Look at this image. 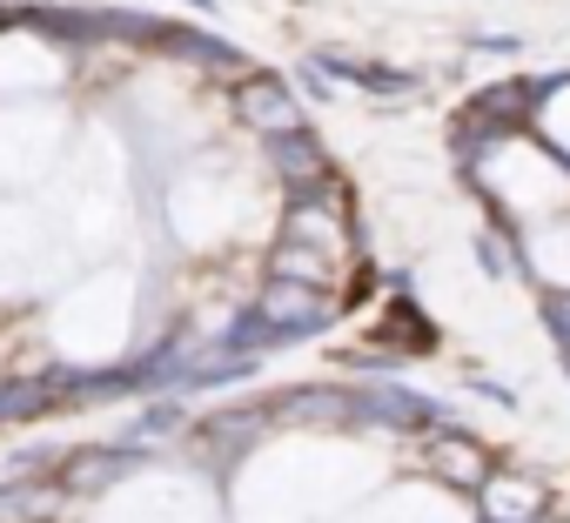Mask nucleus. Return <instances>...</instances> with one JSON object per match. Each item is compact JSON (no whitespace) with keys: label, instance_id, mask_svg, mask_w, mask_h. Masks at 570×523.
<instances>
[{"label":"nucleus","instance_id":"9","mask_svg":"<svg viewBox=\"0 0 570 523\" xmlns=\"http://www.w3.org/2000/svg\"><path fill=\"white\" fill-rule=\"evenodd\" d=\"M0 396H8V383H0Z\"/></svg>","mask_w":570,"mask_h":523},{"label":"nucleus","instance_id":"1","mask_svg":"<svg viewBox=\"0 0 570 523\" xmlns=\"http://www.w3.org/2000/svg\"><path fill=\"white\" fill-rule=\"evenodd\" d=\"M330 316H336V296L330 289H309V283H268L262 303H255V323L262 329H289V336L323 329Z\"/></svg>","mask_w":570,"mask_h":523},{"label":"nucleus","instance_id":"4","mask_svg":"<svg viewBox=\"0 0 570 523\" xmlns=\"http://www.w3.org/2000/svg\"><path fill=\"white\" fill-rule=\"evenodd\" d=\"M275 168L289 175L303 195H323V188H330V155H323L309 135H282V141H275Z\"/></svg>","mask_w":570,"mask_h":523},{"label":"nucleus","instance_id":"8","mask_svg":"<svg viewBox=\"0 0 570 523\" xmlns=\"http://www.w3.org/2000/svg\"><path fill=\"white\" fill-rule=\"evenodd\" d=\"M35 409H48V389H35V383H8V396H0V416H35Z\"/></svg>","mask_w":570,"mask_h":523},{"label":"nucleus","instance_id":"3","mask_svg":"<svg viewBox=\"0 0 570 523\" xmlns=\"http://www.w3.org/2000/svg\"><path fill=\"white\" fill-rule=\"evenodd\" d=\"M268 269H275V283H309V289H330L336 283V248H309V241H282L275 248V262H268Z\"/></svg>","mask_w":570,"mask_h":523},{"label":"nucleus","instance_id":"2","mask_svg":"<svg viewBox=\"0 0 570 523\" xmlns=\"http://www.w3.org/2000/svg\"><path fill=\"white\" fill-rule=\"evenodd\" d=\"M235 115H242L255 135H268V141L303 135V108H296V95L282 88V81H268V75H248V81L235 88Z\"/></svg>","mask_w":570,"mask_h":523},{"label":"nucleus","instance_id":"5","mask_svg":"<svg viewBox=\"0 0 570 523\" xmlns=\"http://www.w3.org/2000/svg\"><path fill=\"white\" fill-rule=\"evenodd\" d=\"M483 516H490V523H537V516H543V496H537V483H523V476H490V483H483Z\"/></svg>","mask_w":570,"mask_h":523},{"label":"nucleus","instance_id":"7","mask_svg":"<svg viewBox=\"0 0 570 523\" xmlns=\"http://www.w3.org/2000/svg\"><path fill=\"white\" fill-rule=\"evenodd\" d=\"M115 470H121L115 456H95V463L81 456V463H68V490H101V483H108Z\"/></svg>","mask_w":570,"mask_h":523},{"label":"nucleus","instance_id":"6","mask_svg":"<svg viewBox=\"0 0 570 523\" xmlns=\"http://www.w3.org/2000/svg\"><path fill=\"white\" fill-rule=\"evenodd\" d=\"M436 463H443V476L450 483H490V470H483V450L470 443V436H450V443H436Z\"/></svg>","mask_w":570,"mask_h":523}]
</instances>
